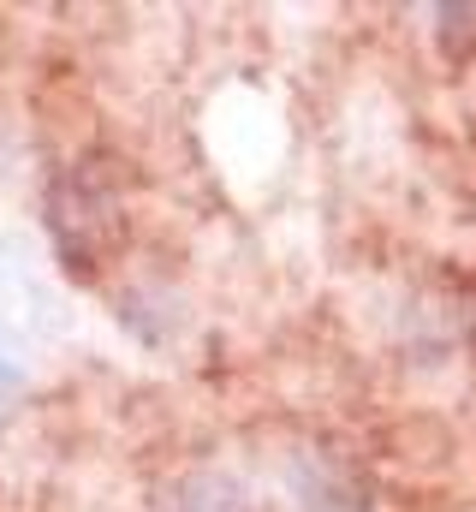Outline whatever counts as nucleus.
I'll use <instances>...</instances> for the list:
<instances>
[{
	"instance_id": "1",
	"label": "nucleus",
	"mask_w": 476,
	"mask_h": 512,
	"mask_svg": "<svg viewBox=\"0 0 476 512\" xmlns=\"http://www.w3.org/2000/svg\"><path fill=\"white\" fill-rule=\"evenodd\" d=\"M48 239L72 274H96L125 239V197L102 161H72L48 185Z\"/></svg>"
},
{
	"instance_id": "2",
	"label": "nucleus",
	"mask_w": 476,
	"mask_h": 512,
	"mask_svg": "<svg viewBox=\"0 0 476 512\" xmlns=\"http://www.w3.org/2000/svg\"><path fill=\"white\" fill-rule=\"evenodd\" d=\"M179 512H250V501H244V489H238L233 477L203 471V477H191V489H185Z\"/></svg>"
},
{
	"instance_id": "3",
	"label": "nucleus",
	"mask_w": 476,
	"mask_h": 512,
	"mask_svg": "<svg viewBox=\"0 0 476 512\" xmlns=\"http://www.w3.org/2000/svg\"><path fill=\"white\" fill-rule=\"evenodd\" d=\"M12 376H18V370H12V358H6V346H0V399L12 393Z\"/></svg>"
}]
</instances>
